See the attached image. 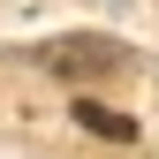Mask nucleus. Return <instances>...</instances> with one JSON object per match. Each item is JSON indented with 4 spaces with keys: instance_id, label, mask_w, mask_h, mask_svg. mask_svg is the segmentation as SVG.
Returning a JSON list of instances; mask_svg holds the SVG:
<instances>
[{
    "instance_id": "obj_1",
    "label": "nucleus",
    "mask_w": 159,
    "mask_h": 159,
    "mask_svg": "<svg viewBox=\"0 0 159 159\" xmlns=\"http://www.w3.org/2000/svg\"><path fill=\"white\" fill-rule=\"evenodd\" d=\"M38 61L53 76H98V68H121L129 46L121 38H53V46H38Z\"/></svg>"
},
{
    "instance_id": "obj_2",
    "label": "nucleus",
    "mask_w": 159,
    "mask_h": 159,
    "mask_svg": "<svg viewBox=\"0 0 159 159\" xmlns=\"http://www.w3.org/2000/svg\"><path fill=\"white\" fill-rule=\"evenodd\" d=\"M76 121H84V129H98L106 144H129V136H136V121H129V114L98 106V98H76Z\"/></svg>"
}]
</instances>
